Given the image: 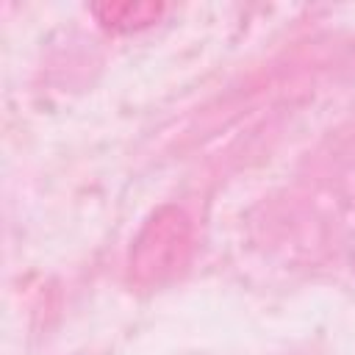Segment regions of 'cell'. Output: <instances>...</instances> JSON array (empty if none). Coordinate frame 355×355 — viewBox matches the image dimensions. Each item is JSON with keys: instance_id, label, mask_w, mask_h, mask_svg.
Instances as JSON below:
<instances>
[{"instance_id": "1", "label": "cell", "mask_w": 355, "mask_h": 355, "mask_svg": "<svg viewBox=\"0 0 355 355\" xmlns=\"http://www.w3.org/2000/svg\"><path fill=\"white\" fill-rule=\"evenodd\" d=\"M191 255V222L175 205H161L147 216L128 255V275L136 286H161L172 280Z\"/></svg>"}, {"instance_id": "2", "label": "cell", "mask_w": 355, "mask_h": 355, "mask_svg": "<svg viewBox=\"0 0 355 355\" xmlns=\"http://www.w3.org/2000/svg\"><path fill=\"white\" fill-rule=\"evenodd\" d=\"M92 14L103 28H111L116 33H130L158 22L166 14V6L164 3H97L92 6Z\"/></svg>"}]
</instances>
